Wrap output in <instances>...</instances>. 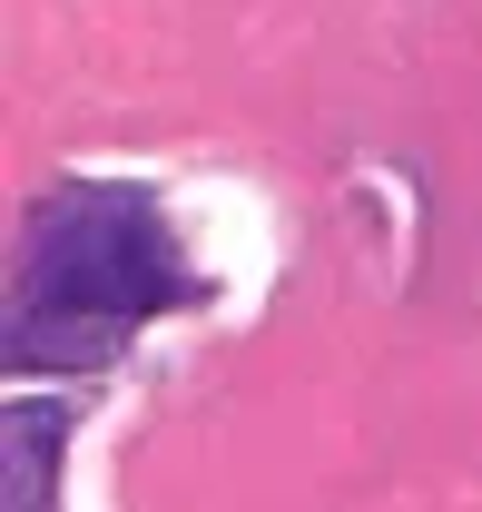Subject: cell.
Returning <instances> with one entry per match:
<instances>
[{"mask_svg":"<svg viewBox=\"0 0 482 512\" xmlns=\"http://www.w3.org/2000/svg\"><path fill=\"white\" fill-rule=\"evenodd\" d=\"M69 434V414L60 404H20L10 414V512H30V473L50 483V444Z\"/></svg>","mask_w":482,"mask_h":512,"instance_id":"7a4b0ae2","label":"cell"},{"mask_svg":"<svg viewBox=\"0 0 482 512\" xmlns=\"http://www.w3.org/2000/svg\"><path fill=\"white\" fill-rule=\"evenodd\" d=\"M187 296V266L168 227L138 197H60L40 207V237L20 256V365H109L128 325Z\"/></svg>","mask_w":482,"mask_h":512,"instance_id":"6da1fadb","label":"cell"}]
</instances>
